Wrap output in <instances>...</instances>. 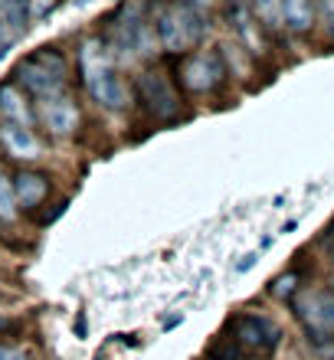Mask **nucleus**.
Wrapping results in <instances>:
<instances>
[{
  "mask_svg": "<svg viewBox=\"0 0 334 360\" xmlns=\"http://www.w3.org/2000/svg\"><path fill=\"white\" fill-rule=\"evenodd\" d=\"M13 200H17V210L30 213V210H37L43 200L49 197V177L39 171H20L13 177Z\"/></svg>",
  "mask_w": 334,
  "mask_h": 360,
  "instance_id": "obj_9",
  "label": "nucleus"
},
{
  "mask_svg": "<svg viewBox=\"0 0 334 360\" xmlns=\"http://www.w3.org/2000/svg\"><path fill=\"white\" fill-rule=\"evenodd\" d=\"M66 76H69V66H66V59H63V53H56V49H49V46H43L39 53H33V56L23 59L17 66L20 89H27V92L39 95V98L63 92Z\"/></svg>",
  "mask_w": 334,
  "mask_h": 360,
  "instance_id": "obj_4",
  "label": "nucleus"
},
{
  "mask_svg": "<svg viewBox=\"0 0 334 360\" xmlns=\"http://www.w3.org/2000/svg\"><path fill=\"white\" fill-rule=\"evenodd\" d=\"M37 118L43 122V128H46L53 138H72V134L79 131V105H76V98L66 92L39 98Z\"/></svg>",
  "mask_w": 334,
  "mask_h": 360,
  "instance_id": "obj_8",
  "label": "nucleus"
},
{
  "mask_svg": "<svg viewBox=\"0 0 334 360\" xmlns=\"http://www.w3.org/2000/svg\"><path fill=\"white\" fill-rule=\"evenodd\" d=\"M298 282H302V278H298V272L278 275L276 282H269V295H272V298H278V302H288V298L298 292Z\"/></svg>",
  "mask_w": 334,
  "mask_h": 360,
  "instance_id": "obj_16",
  "label": "nucleus"
},
{
  "mask_svg": "<svg viewBox=\"0 0 334 360\" xmlns=\"http://www.w3.org/2000/svg\"><path fill=\"white\" fill-rule=\"evenodd\" d=\"M315 0H282V27L292 33H308L315 27Z\"/></svg>",
  "mask_w": 334,
  "mask_h": 360,
  "instance_id": "obj_13",
  "label": "nucleus"
},
{
  "mask_svg": "<svg viewBox=\"0 0 334 360\" xmlns=\"http://www.w3.org/2000/svg\"><path fill=\"white\" fill-rule=\"evenodd\" d=\"M200 360H249V357H246L243 351H239L236 344L229 341L226 334H217L210 347H207V351L200 354Z\"/></svg>",
  "mask_w": 334,
  "mask_h": 360,
  "instance_id": "obj_14",
  "label": "nucleus"
},
{
  "mask_svg": "<svg viewBox=\"0 0 334 360\" xmlns=\"http://www.w3.org/2000/svg\"><path fill=\"white\" fill-rule=\"evenodd\" d=\"M86 89L108 112H122V108H128V102H131V89L124 86V79L118 76L108 63H102V66H96V69H86Z\"/></svg>",
  "mask_w": 334,
  "mask_h": 360,
  "instance_id": "obj_7",
  "label": "nucleus"
},
{
  "mask_svg": "<svg viewBox=\"0 0 334 360\" xmlns=\"http://www.w3.org/2000/svg\"><path fill=\"white\" fill-rule=\"evenodd\" d=\"M17 217V200H13V187H10V180L0 174V219L10 223V219Z\"/></svg>",
  "mask_w": 334,
  "mask_h": 360,
  "instance_id": "obj_17",
  "label": "nucleus"
},
{
  "mask_svg": "<svg viewBox=\"0 0 334 360\" xmlns=\"http://www.w3.org/2000/svg\"><path fill=\"white\" fill-rule=\"evenodd\" d=\"M229 7H246V0H229Z\"/></svg>",
  "mask_w": 334,
  "mask_h": 360,
  "instance_id": "obj_24",
  "label": "nucleus"
},
{
  "mask_svg": "<svg viewBox=\"0 0 334 360\" xmlns=\"http://www.w3.org/2000/svg\"><path fill=\"white\" fill-rule=\"evenodd\" d=\"M0 115H4L10 124H23V128H30V124H33V112H30L23 89L0 86Z\"/></svg>",
  "mask_w": 334,
  "mask_h": 360,
  "instance_id": "obj_12",
  "label": "nucleus"
},
{
  "mask_svg": "<svg viewBox=\"0 0 334 360\" xmlns=\"http://www.w3.org/2000/svg\"><path fill=\"white\" fill-rule=\"evenodd\" d=\"M0 360H27V354L20 347H10V344H0Z\"/></svg>",
  "mask_w": 334,
  "mask_h": 360,
  "instance_id": "obj_20",
  "label": "nucleus"
},
{
  "mask_svg": "<svg viewBox=\"0 0 334 360\" xmlns=\"http://www.w3.org/2000/svg\"><path fill=\"white\" fill-rule=\"evenodd\" d=\"M134 92H138V102L144 105V112L151 115L154 122L167 124L181 115V95L174 92V86L161 76V72H141Z\"/></svg>",
  "mask_w": 334,
  "mask_h": 360,
  "instance_id": "obj_5",
  "label": "nucleus"
},
{
  "mask_svg": "<svg viewBox=\"0 0 334 360\" xmlns=\"http://www.w3.org/2000/svg\"><path fill=\"white\" fill-rule=\"evenodd\" d=\"M256 259H259V252H249V256H246V259H243V262H239V266H236V272H249V269L256 266Z\"/></svg>",
  "mask_w": 334,
  "mask_h": 360,
  "instance_id": "obj_21",
  "label": "nucleus"
},
{
  "mask_svg": "<svg viewBox=\"0 0 334 360\" xmlns=\"http://www.w3.org/2000/svg\"><path fill=\"white\" fill-rule=\"evenodd\" d=\"M0 144H4V151L13 161H37L39 158L37 134H33V128H23V124H10V122L0 124Z\"/></svg>",
  "mask_w": 334,
  "mask_h": 360,
  "instance_id": "obj_10",
  "label": "nucleus"
},
{
  "mask_svg": "<svg viewBox=\"0 0 334 360\" xmlns=\"http://www.w3.org/2000/svg\"><path fill=\"white\" fill-rule=\"evenodd\" d=\"M223 79H226V66H223V56L217 49H200V53H191L184 59L181 82L187 92H213Z\"/></svg>",
  "mask_w": 334,
  "mask_h": 360,
  "instance_id": "obj_6",
  "label": "nucleus"
},
{
  "mask_svg": "<svg viewBox=\"0 0 334 360\" xmlns=\"http://www.w3.org/2000/svg\"><path fill=\"white\" fill-rule=\"evenodd\" d=\"M288 308L302 324L308 344L334 341V292L331 288H298L288 298Z\"/></svg>",
  "mask_w": 334,
  "mask_h": 360,
  "instance_id": "obj_3",
  "label": "nucleus"
},
{
  "mask_svg": "<svg viewBox=\"0 0 334 360\" xmlns=\"http://www.w3.org/2000/svg\"><path fill=\"white\" fill-rule=\"evenodd\" d=\"M331 292H334V285H331Z\"/></svg>",
  "mask_w": 334,
  "mask_h": 360,
  "instance_id": "obj_25",
  "label": "nucleus"
},
{
  "mask_svg": "<svg viewBox=\"0 0 334 360\" xmlns=\"http://www.w3.org/2000/svg\"><path fill=\"white\" fill-rule=\"evenodd\" d=\"M53 4L56 0H27V13H30V20H43L53 10Z\"/></svg>",
  "mask_w": 334,
  "mask_h": 360,
  "instance_id": "obj_19",
  "label": "nucleus"
},
{
  "mask_svg": "<svg viewBox=\"0 0 334 360\" xmlns=\"http://www.w3.org/2000/svg\"><path fill=\"white\" fill-rule=\"evenodd\" d=\"M229 341L236 344L239 351L246 354L249 360H269L272 354L282 347V328H278L269 314H259V311H239L233 314L223 328Z\"/></svg>",
  "mask_w": 334,
  "mask_h": 360,
  "instance_id": "obj_2",
  "label": "nucleus"
},
{
  "mask_svg": "<svg viewBox=\"0 0 334 360\" xmlns=\"http://www.w3.org/2000/svg\"><path fill=\"white\" fill-rule=\"evenodd\" d=\"M187 7H193V10H200V13H207V10L213 7V0H184Z\"/></svg>",
  "mask_w": 334,
  "mask_h": 360,
  "instance_id": "obj_22",
  "label": "nucleus"
},
{
  "mask_svg": "<svg viewBox=\"0 0 334 360\" xmlns=\"http://www.w3.org/2000/svg\"><path fill=\"white\" fill-rule=\"evenodd\" d=\"M27 0H0V53L27 33Z\"/></svg>",
  "mask_w": 334,
  "mask_h": 360,
  "instance_id": "obj_11",
  "label": "nucleus"
},
{
  "mask_svg": "<svg viewBox=\"0 0 334 360\" xmlns=\"http://www.w3.org/2000/svg\"><path fill=\"white\" fill-rule=\"evenodd\" d=\"M315 10L321 13V23H325L328 37H334V0H318Z\"/></svg>",
  "mask_w": 334,
  "mask_h": 360,
  "instance_id": "obj_18",
  "label": "nucleus"
},
{
  "mask_svg": "<svg viewBox=\"0 0 334 360\" xmlns=\"http://www.w3.org/2000/svg\"><path fill=\"white\" fill-rule=\"evenodd\" d=\"M154 33H158L161 49H167V53H193L203 43L207 23H203L200 10L187 7L184 0H171V4H164L158 10Z\"/></svg>",
  "mask_w": 334,
  "mask_h": 360,
  "instance_id": "obj_1",
  "label": "nucleus"
},
{
  "mask_svg": "<svg viewBox=\"0 0 334 360\" xmlns=\"http://www.w3.org/2000/svg\"><path fill=\"white\" fill-rule=\"evenodd\" d=\"M10 328H13V321H7V318L0 314V331H10Z\"/></svg>",
  "mask_w": 334,
  "mask_h": 360,
  "instance_id": "obj_23",
  "label": "nucleus"
},
{
  "mask_svg": "<svg viewBox=\"0 0 334 360\" xmlns=\"http://www.w3.org/2000/svg\"><path fill=\"white\" fill-rule=\"evenodd\" d=\"M252 10L266 30H282V0H252Z\"/></svg>",
  "mask_w": 334,
  "mask_h": 360,
  "instance_id": "obj_15",
  "label": "nucleus"
}]
</instances>
